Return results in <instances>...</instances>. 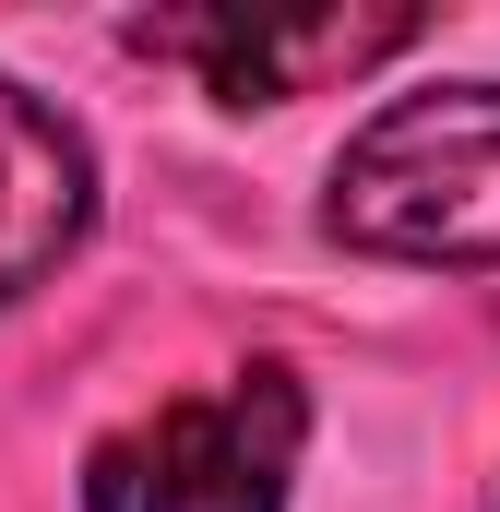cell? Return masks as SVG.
Listing matches in <instances>:
<instances>
[{
  "instance_id": "6da1fadb",
  "label": "cell",
  "mask_w": 500,
  "mask_h": 512,
  "mask_svg": "<svg viewBox=\"0 0 500 512\" xmlns=\"http://www.w3.org/2000/svg\"><path fill=\"white\" fill-rule=\"evenodd\" d=\"M322 227L370 262L489 274L500 262V84H429L346 131Z\"/></svg>"
},
{
  "instance_id": "7a4b0ae2",
  "label": "cell",
  "mask_w": 500,
  "mask_h": 512,
  "mask_svg": "<svg viewBox=\"0 0 500 512\" xmlns=\"http://www.w3.org/2000/svg\"><path fill=\"white\" fill-rule=\"evenodd\" d=\"M310 453V393L286 358H250L239 382L179 393L84 453V512H286Z\"/></svg>"
},
{
  "instance_id": "3957f363",
  "label": "cell",
  "mask_w": 500,
  "mask_h": 512,
  "mask_svg": "<svg viewBox=\"0 0 500 512\" xmlns=\"http://www.w3.org/2000/svg\"><path fill=\"white\" fill-rule=\"evenodd\" d=\"M131 48L179 60L215 108H286L417 48V12H131Z\"/></svg>"
},
{
  "instance_id": "277c9868",
  "label": "cell",
  "mask_w": 500,
  "mask_h": 512,
  "mask_svg": "<svg viewBox=\"0 0 500 512\" xmlns=\"http://www.w3.org/2000/svg\"><path fill=\"white\" fill-rule=\"evenodd\" d=\"M96 227V143L0 72V310L36 298Z\"/></svg>"
}]
</instances>
